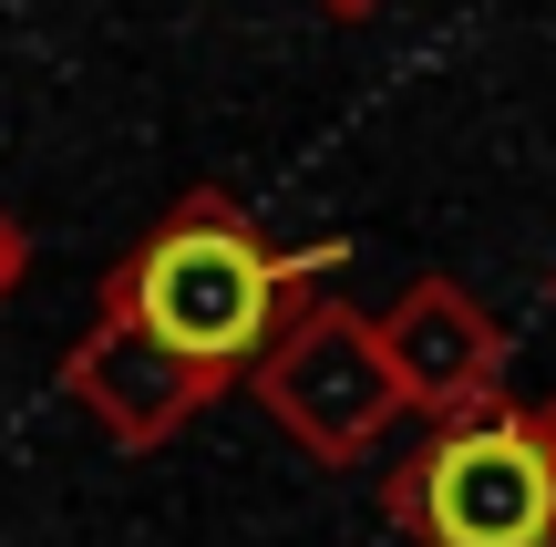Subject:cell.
<instances>
[{
  "label": "cell",
  "mask_w": 556,
  "mask_h": 547,
  "mask_svg": "<svg viewBox=\"0 0 556 547\" xmlns=\"http://www.w3.org/2000/svg\"><path fill=\"white\" fill-rule=\"evenodd\" d=\"M319 11H340V21H361V11H381V0H319Z\"/></svg>",
  "instance_id": "cell-7"
},
{
  "label": "cell",
  "mask_w": 556,
  "mask_h": 547,
  "mask_svg": "<svg viewBox=\"0 0 556 547\" xmlns=\"http://www.w3.org/2000/svg\"><path fill=\"white\" fill-rule=\"evenodd\" d=\"M248 383L278 413V434L330 475L361 465L371 445H392V424H402V383H392V351H381V321L361 300H340V289H319V300H299L278 321V341L248 362Z\"/></svg>",
  "instance_id": "cell-3"
},
{
  "label": "cell",
  "mask_w": 556,
  "mask_h": 547,
  "mask_svg": "<svg viewBox=\"0 0 556 547\" xmlns=\"http://www.w3.org/2000/svg\"><path fill=\"white\" fill-rule=\"evenodd\" d=\"M546 300H556V279H546Z\"/></svg>",
  "instance_id": "cell-9"
},
{
  "label": "cell",
  "mask_w": 556,
  "mask_h": 547,
  "mask_svg": "<svg viewBox=\"0 0 556 547\" xmlns=\"http://www.w3.org/2000/svg\"><path fill=\"white\" fill-rule=\"evenodd\" d=\"M381 517L413 547H556L546 413L495 393L475 413L422 424V445L381 475Z\"/></svg>",
  "instance_id": "cell-2"
},
{
  "label": "cell",
  "mask_w": 556,
  "mask_h": 547,
  "mask_svg": "<svg viewBox=\"0 0 556 547\" xmlns=\"http://www.w3.org/2000/svg\"><path fill=\"white\" fill-rule=\"evenodd\" d=\"M21 279H31V227H21L11 207H0V300H11Z\"/></svg>",
  "instance_id": "cell-6"
},
{
  "label": "cell",
  "mask_w": 556,
  "mask_h": 547,
  "mask_svg": "<svg viewBox=\"0 0 556 547\" xmlns=\"http://www.w3.org/2000/svg\"><path fill=\"white\" fill-rule=\"evenodd\" d=\"M62 403H73L114 455H155V445H176V434L197 424L217 393H206L197 372L176 362V351H155L135 321L93 310V331L62 351Z\"/></svg>",
  "instance_id": "cell-5"
},
{
  "label": "cell",
  "mask_w": 556,
  "mask_h": 547,
  "mask_svg": "<svg viewBox=\"0 0 556 547\" xmlns=\"http://www.w3.org/2000/svg\"><path fill=\"white\" fill-rule=\"evenodd\" d=\"M340 259H351V238L278 248L268 227L248 217V197L186 186V197L103 269L93 310L135 321L144 341L176 351L206 393H227V383H248V362L278 341V321H289L299 300H319V279H330Z\"/></svg>",
  "instance_id": "cell-1"
},
{
  "label": "cell",
  "mask_w": 556,
  "mask_h": 547,
  "mask_svg": "<svg viewBox=\"0 0 556 547\" xmlns=\"http://www.w3.org/2000/svg\"><path fill=\"white\" fill-rule=\"evenodd\" d=\"M381 351H392L402 413H422V424L495 403V393H505V362H516L505 321L464 279H443V269H433V279H413L392 310H381Z\"/></svg>",
  "instance_id": "cell-4"
},
{
  "label": "cell",
  "mask_w": 556,
  "mask_h": 547,
  "mask_svg": "<svg viewBox=\"0 0 556 547\" xmlns=\"http://www.w3.org/2000/svg\"><path fill=\"white\" fill-rule=\"evenodd\" d=\"M536 413H546V465H556V403H536Z\"/></svg>",
  "instance_id": "cell-8"
}]
</instances>
